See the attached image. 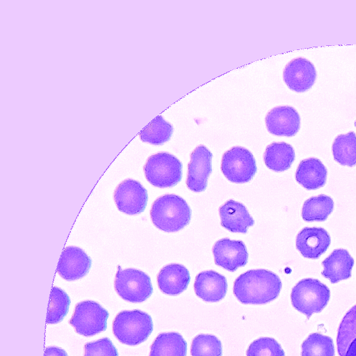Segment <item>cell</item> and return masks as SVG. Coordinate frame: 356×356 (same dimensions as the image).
<instances>
[{
    "label": "cell",
    "mask_w": 356,
    "mask_h": 356,
    "mask_svg": "<svg viewBox=\"0 0 356 356\" xmlns=\"http://www.w3.org/2000/svg\"><path fill=\"white\" fill-rule=\"evenodd\" d=\"M282 289V282L274 273L264 269L250 270L238 277L233 292L245 305H262L276 299Z\"/></svg>",
    "instance_id": "1"
},
{
    "label": "cell",
    "mask_w": 356,
    "mask_h": 356,
    "mask_svg": "<svg viewBox=\"0 0 356 356\" xmlns=\"http://www.w3.org/2000/svg\"><path fill=\"white\" fill-rule=\"evenodd\" d=\"M150 217L153 224L159 229L174 232L188 225L191 210L182 197L175 195H165L154 202Z\"/></svg>",
    "instance_id": "2"
},
{
    "label": "cell",
    "mask_w": 356,
    "mask_h": 356,
    "mask_svg": "<svg viewBox=\"0 0 356 356\" xmlns=\"http://www.w3.org/2000/svg\"><path fill=\"white\" fill-rule=\"evenodd\" d=\"M153 330L151 316L142 311H123L113 322V332L122 343L136 346L144 342Z\"/></svg>",
    "instance_id": "3"
},
{
    "label": "cell",
    "mask_w": 356,
    "mask_h": 356,
    "mask_svg": "<svg viewBox=\"0 0 356 356\" xmlns=\"http://www.w3.org/2000/svg\"><path fill=\"white\" fill-rule=\"evenodd\" d=\"M330 298L328 287L316 279L307 278L299 281L293 288L291 300L293 307L307 318L321 312Z\"/></svg>",
    "instance_id": "4"
},
{
    "label": "cell",
    "mask_w": 356,
    "mask_h": 356,
    "mask_svg": "<svg viewBox=\"0 0 356 356\" xmlns=\"http://www.w3.org/2000/svg\"><path fill=\"white\" fill-rule=\"evenodd\" d=\"M143 169L147 180L159 188L175 186L182 177L181 161L166 152H160L149 156Z\"/></svg>",
    "instance_id": "5"
},
{
    "label": "cell",
    "mask_w": 356,
    "mask_h": 356,
    "mask_svg": "<svg viewBox=\"0 0 356 356\" xmlns=\"http://www.w3.org/2000/svg\"><path fill=\"white\" fill-rule=\"evenodd\" d=\"M115 289L122 299L131 302H143L153 292L150 277L134 268H119L115 275Z\"/></svg>",
    "instance_id": "6"
},
{
    "label": "cell",
    "mask_w": 356,
    "mask_h": 356,
    "mask_svg": "<svg viewBox=\"0 0 356 356\" xmlns=\"http://www.w3.org/2000/svg\"><path fill=\"white\" fill-rule=\"evenodd\" d=\"M108 316L107 310L99 304L86 300L76 305L70 323L78 334L90 337L106 329Z\"/></svg>",
    "instance_id": "7"
},
{
    "label": "cell",
    "mask_w": 356,
    "mask_h": 356,
    "mask_svg": "<svg viewBox=\"0 0 356 356\" xmlns=\"http://www.w3.org/2000/svg\"><path fill=\"white\" fill-rule=\"evenodd\" d=\"M253 154L247 149L236 146L224 153L221 170L230 181L242 184L250 181L257 172Z\"/></svg>",
    "instance_id": "8"
},
{
    "label": "cell",
    "mask_w": 356,
    "mask_h": 356,
    "mask_svg": "<svg viewBox=\"0 0 356 356\" xmlns=\"http://www.w3.org/2000/svg\"><path fill=\"white\" fill-rule=\"evenodd\" d=\"M114 200L119 211L129 215H136L145 210L148 195L147 190L140 182L128 179L117 186Z\"/></svg>",
    "instance_id": "9"
},
{
    "label": "cell",
    "mask_w": 356,
    "mask_h": 356,
    "mask_svg": "<svg viewBox=\"0 0 356 356\" xmlns=\"http://www.w3.org/2000/svg\"><path fill=\"white\" fill-rule=\"evenodd\" d=\"M212 153L204 145L197 147L191 154L188 166L187 187L195 192H202L212 172Z\"/></svg>",
    "instance_id": "10"
},
{
    "label": "cell",
    "mask_w": 356,
    "mask_h": 356,
    "mask_svg": "<svg viewBox=\"0 0 356 356\" xmlns=\"http://www.w3.org/2000/svg\"><path fill=\"white\" fill-rule=\"evenodd\" d=\"M216 265L234 272L245 266L248 253L243 241L222 238L216 241L213 247Z\"/></svg>",
    "instance_id": "11"
},
{
    "label": "cell",
    "mask_w": 356,
    "mask_h": 356,
    "mask_svg": "<svg viewBox=\"0 0 356 356\" xmlns=\"http://www.w3.org/2000/svg\"><path fill=\"white\" fill-rule=\"evenodd\" d=\"M283 78L290 89L302 92L309 90L314 85L316 71L310 61L303 58H297L286 65Z\"/></svg>",
    "instance_id": "12"
},
{
    "label": "cell",
    "mask_w": 356,
    "mask_h": 356,
    "mask_svg": "<svg viewBox=\"0 0 356 356\" xmlns=\"http://www.w3.org/2000/svg\"><path fill=\"white\" fill-rule=\"evenodd\" d=\"M91 267V259L78 247L69 246L64 249L60 257L57 271L67 281L82 278Z\"/></svg>",
    "instance_id": "13"
},
{
    "label": "cell",
    "mask_w": 356,
    "mask_h": 356,
    "mask_svg": "<svg viewBox=\"0 0 356 356\" xmlns=\"http://www.w3.org/2000/svg\"><path fill=\"white\" fill-rule=\"evenodd\" d=\"M268 131L274 135L293 136L300 126L298 112L291 106H277L271 109L266 117Z\"/></svg>",
    "instance_id": "14"
},
{
    "label": "cell",
    "mask_w": 356,
    "mask_h": 356,
    "mask_svg": "<svg viewBox=\"0 0 356 356\" xmlns=\"http://www.w3.org/2000/svg\"><path fill=\"white\" fill-rule=\"evenodd\" d=\"M331 239L321 227H305L296 236V248L301 254L309 259H318L328 248Z\"/></svg>",
    "instance_id": "15"
},
{
    "label": "cell",
    "mask_w": 356,
    "mask_h": 356,
    "mask_svg": "<svg viewBox=\"0 0 356 356\" xmlns=\"http://www.w3.org/2000/svg\"><path fill=\"white\" fill-rule=\"evenodd\" d=\"M194 289L196 295L206 302H218L223 299L227 290L226 278L213 270L200 273L195 277Z\"/></svg>",
    "instance_id": "16"
},
{
    "label": "cell",
    "mask_w": 356,
    "mask_h": 356,
    "mask_svg": "<svg viewBox=\"0 0 356 356\" xmlns=\"http://www.w3.org/2000/svg\"><path fill=\"white\" fill-rule=\"evenodd\" d=\"M219 213L221 225L232 232L245 234L254 223L244 205L232 200L220 207Z\"/></svg>",
    "instance_id": "17"
},
{
    "label": "cell",
    "mask_w": 356,
    "mask_h": 356,
    "mask_svg": "<svg viewBox=\"0 0 356 356\" xmlns=\"http://www.w3.org/2000/svg\"><path fill=\"white\" fill-rule=\"evenodd\" d=\"M190 280L188 270L181 264L167 265L157 275L159 289L170 296H177L184 291L188 286Z\"/></svg>",
    "instance_id": "18"
},
{
    "label": "cell",
    "mask_w": 356,
    "mask_h": 356,
    "mask_svg": "<svg viewBox=\"0 0 356 356\" xmlns=\"http://www.w3.org/2000/svg\"><path fill=\"white\" fill-rule=\"evenodd\" d=\"M321 274L331 283L348 279L351 276L354 259L344 249L334 250L322 263Z\"/></svg>",
    "instance_id": "19"
},
{
    "label": "cell",
    "mask_w": 356,
    "mask_h": 356,
    "mask_svg": "<svg viewBox=\"0 0 356 356\" xmlns=\"http://www.w3.org/2000/svg\"><path fill=\"white\" fill-rule=\"evenodd\" d=\"M327 175V169L320 160L309 158L299 163L296 179L307 190H316L325 185Z\"/></svg>",
    "instance_id": "20"
},
{
    "label": "cell",
    "mask_w": 356,
    "mask_h": 356,
    "mask_svg": "<svg viewBox=\"0 0 356 356\" xmlns=\"http://www.w3.org/2000/svg\"><path fill=\"white\" fill-rule=\"evenodd\" d=\"M337 347L339 356H356V305L347 312L339 324Z\"/></svg>",
    "instance_id": "21"
},
{
    "label": "cell",
    "mask_w": 356,
    "mask_h": 356,
    "mask_svg": "<svg viewBox=\"0 0 356 356\" xmlns=\"http://www.w3.org/2000/svg\"><path fill=\"white\" fill-rule=\"evenodd\" d=\"M187 343L177 332L161 333L151 346L149 356H186Z\"/></svg>",
    "instance_id": "22"
},
{
    "label": "cell",
    "mask_w": 356,
    "mask_h": 356,
    "mask_svg": "<svg viewBox=\"0 0 356 356\" xmlns=\"http://www.w3.org/2000/svg\"><path fill=\"white\" fill-rule=\"evenodd\" d=\"M264 163L270 170L282 172L288 170L295 160V152L289 144L273 143L267 146L264 152Z\"/></svg>",
    "instance_id": "23"
},
{
    "label": "cell",
    "mask_w": 356,
    "mask_h": 356,
    "mask_svg": "<svg viewBox=\"0 0 356 356\" xmlns=\"http://www.w3.org/2000/svg\"><path fill=\"white\" fill-rule=\"evenodd\" d=\"M334 160L342 165H356V135L353 131L338 136L332 144Z\"/></svg>",
    "instance_id": "24"
},
{
    "label": "cell",
    "mask_w": 356,
    "mask_h": 356,
    "mask_svg": "<svg viewBox=\"0 0 356 356\" xmlns=\"http://www.w3.org/2000/svg\"><path fill=\"white\" fill-rule=\"evenodd\" d=\"M334 201L325 195L307 200L302 209V217L305 221H323L332 212Z\"/></svg>",
    "instance_id": "25"
},
{
    "label": "cell",
    "mask_w": 356,
    "mask_h": 356,
    "mask_svg": "<svg viewBox=\"0 0 356 356\" xmlns=\"http://www.w3.org/2000/svg\"><path fill=\"white\" fill-rule=\"evenodd\" d=\"M172 132V126L159 115L140 132L139 136L143 142L161 145L169 140Z\"/></svg>",
    "instance_id": "26"
},
{
    "label": "cell",
    "mask_w": 356,
    "mask_h": 356,
    "mask_svg": "<svg viewBox=\"0 0 356 356\" xmlns=\"http://www.w3.org/2000/svg\"><path fill=\"white\" fill-rule=\"evenodd\" d=\"M332 338L321 333L310 334L301 346V356H334Z\"/></svg>",
    "instance_id": "27"
},
{
    "label": "cell",
    "mask_w": 356,
    "mask_h": 356,
    "mask_svg": "<svg viewBox=\"0 0 356 356\" xmlns=\"http://www.w3.org/2000/svg\"><path fill=\"white\" fill-rule=\"evenodd\" d=\"M70 305L69 296L61 289L54 286L51 289L47 323H58L68 312Z\"/></svg>",
    "instance_id": "28"
},
{
    "label": "cell",
    "mask_w": 356,
    "mask_h": 356,
    "mask_svg": "<svg viewBox=\"0 0 356 356\" xmlns=\"http://www.w3.org/2000/svg\"><path fill=\"white\" fill-rule=\"evenodd\" d=\"M191 354L192 356H222L221 342L214 335L199 334L193 339Z\"/></svg>",
    "instance_id": "29"
},
{
    "label": "cell",
    "mask_w": 356,
    "mask_h": 356,
    "mask_svg": "<svg viewBox=\"0 0 356 356\" xmlns=\"http://www.w3.org/2000/svg\"><path fill=\"white\" fill-rule=\"evenodd\" d=\"M247 356H285L280 343L274 339L261 337L254 341L246 351Z\"/></svg>",
    "instance_id": "30"
},
{
    "label": "cell",
    "mask_w": 356,
    "mask_h": 356,
    "mask_svg": "<svg viewBox=\"0 0 356 356\" xmlns=\"http://www.w3.org/2000/svg\"><path fill=\"white\" fill-rule=\"evenodd\" d=\"M84 349V356H118L116 348L108 338L88 343Z\"/></svg>",
    "instance_id": "31"
},
{
    "label": "cell",
    "mask_w": 356,
    "mask_h": 356,
    "mask_svg": "<svg viewBox=\"0 0 356 356\" xmlns=\"http://www.w3.org/2000/svg\"><path fill=\"white\" fill-rule=\"evenodd\" d=\"M44 356H68L67 353L58 347H47L45 349Z\"/></svg>",
    "instance_id": "32"
},
{
    "label": "cell",
    "mask_w": 356,
    "mask_h": 356,
    "mask_svg": "<svg viewBox=\"0 0 356 356\" xmlns=\"http://www.w3.org/2000/svg\"><path fill=\"white\" fill-rule=\"evenodd\" d=\"M355 126L356 127V121H355Z\"/></svg>",
    "instance_id": "33"
}]
</instances>
